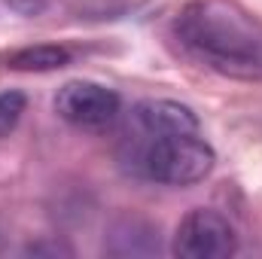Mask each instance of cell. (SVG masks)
<instances>
[{"instance_id": "cell-7", "label": "cell", "mask_w": 262, "mask_h": 259, "mask_svg": "<svg viewBox=\"0 0 262 259\" xmlns=\"http://www.w3.org/2000/svg\"><path fill=\"white\" fill-rule=\"evenodd\" d=\"M25 110H28V98L21 92H3L0 95V137H6L18 128Z\"/></svg>"}, {"instance_id": "cell-6", "label": "cell", "mask_w": 262, "mask_h": 259, "mask_svg": "<svg viewBox=\"0 0 262 259\" xmlns=\"http://www.w3.org/2000/svg\"><path fill=\"white\" fill-rule=\"evenodd\" d=\"M3 67L9 70H21V73H46V70H61L70 64V49L58 43H40V46H21L6 52Z\"/></svg>"}, {"instance_id": "cell-1", "label": "cell", "mask_w": 262, "mask_h": 259, "mask_svg": "<svg viewBox=\"0 0 262 259\" xmlns=\"http://www.w3.org/2000/svg\"><path fill=\"white\" fill-rule=\"evenodd\" d=\"M183 49L204 67L244 82H262V28L229 0H192L174 25Z\"/></svg>"}, {"instance_id": "cell-5", "label": "cell", "mask_w": 262, "mask_h": 259, "mask_svg": "<svg viewBox=\"0 0 262 259\" xmlns=\"http://www.w3.org/2000/svg\"><path fill=\"white\" fill-rule=\"evenodd\" d=\"M137 125L149 137H174V134H198V116L177 101H143L137 107Z\"/></svg>"}, {"instance_id": "cell-2", "label": "cell", "mask_w": 262, "mask_h": 259, "mask_svg": "<svg viewBox=\"0 0 262 259\" xmlns=\"http://www.w3.org/2000/svg\"><path fill=\"white\" fill-rule=\"evenodd\" d=\"M146 177L168 183V186H192L201 183L213 165L216 153L198 134H174V137H152L140 156Z\"/></svg>"}, {"instance_id": "cell-3", "label": "cell", "mask_w": 262, "mask_h": 259, "mask_svg": "<svg viewBox=\"0 0 262 259\" xmlns=\"http://www.w3.org/2000/svg\"><path fill=\"white\" fill-rule=\"evenodd\" d=\"M171 250L180 259H229L238 250V235L220 210L195 207L177 223Z\"/></svg>"}, {"instance_id": "cell-4", "label": "cell", "mask_w": 262, "mask_h": 259, "mask_svg": "<svg viewBox=\"0 0 262 259\" xmlns=\"http://www.w3.org/2000/svg\"><path fill=\"white\" fill-rule=\"evenodd\" d=\"M119 95L101 82L73 79L64 82L55 95V113L82 131H104L110 128L119 116Z\"/></svg>"}]
</instances>
